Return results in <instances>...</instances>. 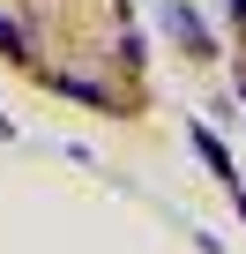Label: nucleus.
Returning <instances> with one entry per match:
<instances>
[{
	"label": "nucleus",
	"instance_id": "nucleus-1",
	"mask_svg": "<svg viewBox=\"0 0 246 254\" xmlns=\"http://www.w3.org/2000/svg\"><path fill=\"white\" fill-rule=\"evenodd\" d=\"M164 30H172V38H179V45H187L194 60H209V53H216V38H209V23H201L194 8H187V0H172V8H164Z\"/></svg>",
	"mask_w": 246,
	"mask_h": 254
},
{
	"label": "nucleus",
	"instance_id": "nucleus-2",
	"mask_svg": "<svg viewBox=\"0 0 246 254\" xmlns=\"http://www.w3.org/2000/svg\"><path fill=\"white\" fill-rule=\"evenodd\" d=\"M194 150H201V165H209V172H216L224 187H239V172H231V157H224V142L209 135V127H194Z\"/></svg>",
	"mask_w": 246,
	"mask_h": 254
},
{
	"label": "nucleus",
	"instance_id": "nucleus-4",
	"mask_svg": "<svg viewBox=\"0 0 246 254\" xmlns=\"http://www.w3.org/2000/svg\"><path fill=\"white\" fill-rule=\"evenodd\" d=\"M231 15H239V30H246V0H231Z\"/></svg>",
	"mask_w": 246,
	"mask_h": 254
},
{
	"label": "nucleus",
	"instance_id": "nucleus-3",
	"mask_svg": "<svg viewBox=\"0 0 246 254\" xmlns=\"http://www.w3.org/2000/svg\"><path fill=\"white\" fill-rule=\"evenodd\" d=\"M0 53H8V60H30V30L15 15H0Z\"/></svg>",
	"mask_w": 246,
	"mask_h": 254
}]
</instances>
